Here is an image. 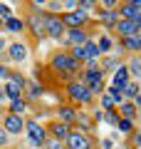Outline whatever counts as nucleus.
<instances>
[{"label": "nucleus", "mask_w": 141, "mask_h": 149, "mask_svg": "<svg viewBox=\"0 0 141 149\" xmlns=\"http://www.w3.org/2000/svg\"><path fill=\"white\" fill-rule=\"evenodd\" d=\"M136 25H139V30H141V20H139V22H136Z\"/></svg>", "instance_id": "38"}, {"label": "nucleus", "mask_w": 141, "mask_h": 149, "mask_svg": "<svg viewBox=\"0 0 141 149\" xmlns=\"http://www.w3.org/2000/svg\"><path fill=\"white\" fill-rule=\"evenodd\" d=\"M124 45H126V47H131V50H141V32H136L134 37H126Z\"/></svg>", "instance_id": "21"}, {"label": "nucleus", "mask_w": 141, "mask_h": 149, "mask_svg": "<svg viewBox=\"0 0 141 149\" xmlns=\"http://www.w3.org/2000/svg\"><path fill=\"white\" fill-rule=\"evenodd\" d=\"M74 119H77V114H74L72 107H62V109H59V122L62 124H69V122H74Z\"/></svg>", "instance_id": "17"}, {"label": "nucleus", "mask_w": 141, "mask_h": 149, "mask_svg": "<svg viewBox=\"0 0 141 149\" xmlns=\"http://www.w3.org/2000/svg\"><path fill=\"white\" fill-rule=\"evenodd\" d=\"M102 74L104 72H99V70H87L82 85L89 87V92H102Z\"/></svg>", "instance_id": "4"}, {"label": "nucleus", "mask_w": 141, "mask_h": 149, "mask_svg": "<svg viewBox=\"0 0 141 149\" xmlns=\"http://www.w3.org/2000/svg\"><path fill=\"white\" fill-rule=\"evenodd\" d=\"M50 132H52V137L57 139V142H64V139L69 137V127H67V124H62V122H55L52 127H50Z\"/></svg>", "instance_id": "13"}, {"label": "nucleus", "mask_w": 141, "mask_h": 149, "mask_svg": "<svg viewBox=\"0 0 141 149\" xmlns=\"http://www.w3.org/2000/svg\"><path fill=\"white\" fill-rule=\"evenodd\" d=\"M22 127H25V122H22V117L20 114H8L5 117V134L10 137V134H17V132H22Z\"/></svg>", "instance_id": "8"}, {"label": "nucleus", "mask_w": 141, "mask_h": 149, "mask_svg": "<svg viewBox=\"0 0 141 149\" xmlns=\"http://www.w3.org/2000/svg\"><path fill=\"white\" fill-rule=\"evenodd\" d=\"M126 85H129V70H126V65H119L114 72V80H111V90L121 92Z\"/></svg>", "instance_id": "5"}, {"label": "nucleus", "mask_w": 141, "mask_h": 149, "mask_svg": "<svg viewBox=\"0 0 141 149\" xmlns=\"http://www.w3.org/2000/svg\"><path fill=\"white\" fill-rule=\"evenodd\" d=\"M45 35L55 37V40L64 35V22H62L59 15H47L45 17Z\"/></svg>", "instance_id": "1"}, {"label": "nucleus", "mask_w": 141, "mask_h": 149, "mask_svg": "<svg viewBox=\"0 0 141 149\" xmlns=\"http://www.w3.org/2000/svg\"><path fill=\"white\" fill-rule=\"evenodd\" d=\"M3 92H5V97L10 102H15V100H20V95H22V85H17V82H8Z\"/></svg>", "instance_id": "15"}, {"label": "nucleus", "mask_w": 141, "mask_h": 149, "mask_svg": "<svg viewBox=\"0 0 141 149\" xmlns=\"http://www.w3.org/2000/svg\"><path fill=\"white\" fill-rule=\"evenodd\" d=\"M72 57L77 60V62H79V60H87V55H84V45H79V47L72 50Z\"/></svg>", "instance_id": "27"}, {"label": "nucleus", "mask_w": 141, "mask_h": 149, "mask_svg": "<svg viewBox=\"0 0 141 149\" xmlns=\"http://www.w3.org/2000/svg\"><path fill=\"white\" fill-rule=\"evenodd\" d=\"M121 92H124L126 97H139V85H136V82H129ZM124 95H121V97H124Z\"/></svg>", "instance_id": "22"}, {"label": "nucleus", "mask_w": 141, "mask_h": 149, "mask_svg": "<svg viewBox=\"0 0 141 149\" xmlns=\"http://www.w3.org/2000/svg\"><path fill=\"white\" fill-rule=\"evenodd\" d=\"M97 47H99V52H109V50H111V40H109L106 35H102V40H99Z\"/></svg>", "instance_id": "26"}, {"label": "nucleus", "mask_w": 141, "mask_h": 149, "mask_svg": "<svg viewBox=\"0 0 141 149\" xmlns=\"http://www.w3.org/2000/svg\"><path fill=\"white\" fill-rule=\"evenodd\" d=\"M116 127H119L121 132H126V134H129L131 129H134V124H131V119H116Z\"/></svg>", "instance_id": "25"}, {"label": "nucleus", "mask_w": 141, "mask_h": 149, "mask_svg": "<svg viewBox=\"0 0 141 149\" xmlns=\"http://www.w3.org/2000/svg\"><path fill=\"white\" fill-rule=\"evenodd\" d=\"M67 147L69 149H89V137H84L82 132H69Z\"/></svg>", "instance_id": "9"}, {"label": "nucleus", "mask_w": 141, "mask_h": 149, "mask_svg": "<svg viewBox=\"0 0 141 149\" xmlns=\"http://www.w3.org/2000/svg\"><path fill=\"white\" fill-rule=\"evenodd\" d=\"M0 100H5V92H3V90H0Z\"/></svg>", "instance_id": "37"}, {"label": "nucleus", "mask_w": 141, "mask_h": 149, "mask_svg": "<svg viewBox=\"0 0 141 149\" xmlns=\"http://www.w3.org/2000/svg\"><path fill=\"white\" fill-rule=\"evenodd\" d=\"M116 30H119V35L124 37H134L136 32H139V25H136V22H131V20H124V17H121V20H116Z\"/></svg>", "instance_id": "10"}, {"label": "nucleus", "mask_w": 141, "mask_h": 149, "mask_svg": "<svg viewBox=\"0 0 141 149\" xmlns=\"http://www.w3.org/2000/svg\"><path fill=\"white\" fill-rule=\"evenodd\" d=\"M64 27H72V30H79V25H84L87 22V13L82 10H74V13H67V15L62 17Z\"/></svg>", "instance_id": "6"}, {"label": "nucleus", "mask_w": 141, "mask_h": 149, "mask_svg": "<svg viewBox=\"0 0 141 149\" xmlns=\"http://www.w3.org/2000/svg\"><path fill=\"white\" fill-rule=\"evenodd\" d=\"M126 70H129V77H141V57L139 55L131 60V65H126Z\"/></svg>", "instance_id": "19"}, {"label": "nucleus", "mask_w": 141, "mask_h": 149, "mask_svg": "<svg viewBox=\"0 0 141 149\" xmlns=\"http://www.w3.org/2000/svg\"><path fill=\"white\" fill-rule=\"evenodd\" d=\"M69 97H72L74 102H89L92 92H89V87H84L82 82H72V85H69Z\"/></svg>", "instance_id": "7"}, {"label": "nucleus", "mask_w": 141, "mask_h": 149, "mask_svg": "<svg viewBox=\"0 0 141 149\" xmlns=\"http://www.w3.org/2000/svg\"><path fill=\"white\" fill-rule=\"evenodd\" d=\"M5 25H8V30H10V32H20V30H22V22H20V20H15V17L5 20Z\"/></svg>", "instance_id": "24"}, {"label": "nucleus", "mask_w": 141, "mask_h": 149, "mask_svg": "<svg viewBox=\"0 0 141 149\" xmlns=\"http://www.w3.org/2000/svg\"><path fill=\"white\" fill-rule=\"evenodd\" d=\"M40 95H42V90H40V87L35 85V87H32V90H30V97H40Z\"/></svg>", "instance_id": "31"}, {"label": "nucleus", "mask_w": 141, "mask_h": 149, "mask_svg": "<svg viewBox=\"0 0 141 149\" xmlns=\"http://www.w3.org/2000/svg\"><path fill=\"white\" fill-rule=\"evenodd\" d=\"M106 119H109V122L114 124V122H116V114H114V112H106Z\"/></svg>", "instance_id": "34"}, {"label": "nucleus", "mask_w": 141, "mask_h": 149, "mask_svg": "<svg viewBox=\"0 0 141 149\" xmlns=\"http://www.w3.org/2000/svg\"><path fill=\"white\" fill-rule=\"evenodd\" d=\"M45 149H59V142L57 139H45Z\"/></svg>", "instance_id": "29"}, {"label": "nucleus", "mask_w": 141, "mask_h": 149, "mask_svg": "<svg viewBox=\"0 0 141 149\" xmlns=\"http://www.w3.org/2000/svg\"><path fill=\"white\" fill-rule=\"evenodd\" d=\"M3 47H5V40H3V37H0V50H3Z\"/></svg>", "instance_id": "36"}, {"label": "nucleus", "mask_w": 141, "mask_h": 149, "mask_svg": "<svg viewBox=\"0 0 141 149\" xmlns=\"http://www.w3.org/2000/svg\"><path fill=\"white\" fill-rule=\"evenodd\" d=\"M22 109H25V102H22V100H15V102H12V114H20Z\"/></svg>", "instance_id": "28"}, {"label": "nucleus", "mask_w": 141, "mask_h": 149, "mask_svg": "<svg viewBox=\"0 0 141 149\" xmlns=\"http://www.w3.org/2000/svg\"><path fill=\"white\" fill-rule=\"evenodd\" d=\"M84 55H87V62H89V60H97L102 52H99V47H97L94 42H89V40H87V42H84Z\"/></svg>", "instance_id": "18"}, {"label": "nucleus", "mask_w": 141, "mask_h": 149, "mask_svg": "<svg viewBox=\"0 0 141 149\" xmlns=\"http://www.w3.org/2000/svg\"><path fill=\"white\" fill-rule=\"evenodd\" d=\"M121 15H124V20H131V22L141 20V10H136L131 3H124V5H121Z\"/></svg>", "instance_id": "14"}, {"label": "nucleus", "mask_w": 141, "mask_h": 149, "mask_svg": "<svg viewBox=\"0 0 141 149\" xmlns=\"http://www.w3.org/2000/svg\"><path fill=\"white\" fill-rule=\"evenodd\" d=\"M67 37H69V42H74V47H79V45L87 42V35H84L82 30H69Z\"/></svg>", "instance_id": "16"}, {"label": "nucleus", "mask_w": 141, "mask_h": 149, "mask_svg": "<svg viewBox=\"0 0 141 149\" xmlns=\"http://www.w3.org/2000/svg\"><path fill=\"white\" fill-rule=\"evenodd\" d=\"M102 20L109 22V25H116V13L114 10H102Z\"/></svg>", "instance_id": "23"}, {"label": "nucleus", "mask_w": 141, "mask_h": 149, "mask_svg": "<svg viewBox=\"0 0 141 149\" xmlns=\"http://www.w3.org/2000/svg\"><path fill=\"white\" fill-rule=\"evenodd\" d=\"M30 27H32V32H35V37H45V15L32 13L30 15Z\"/></svg>", "instance_id": "12"}, {"label": "nucleus", "mask_w": 141, "mask_h": 149, "mask_svg": "<svg viewBox=\"0 0 141 149\" xmlns=\"http://www.w3.org/2000/svg\"><path fill=\"white\" fill-rule=\"evenodd\" d=\"M8 142V134H5V129H0V147Z\"/></svg>", "instance_id": "33"}, {"label": "nucleus", "mask_w": 141, "mask_h": 149, "mask_svg": "<svg viewBox=\"0 0 141 149\" xmlns=\"http://www.w3.org/2000/svg\"><path fill=\"white\" fill-rule=\"evenodd\" d=\"M121 114H124L121 119H134L136 117V104H131V102H121Z\"/></svg>", "instance_id": "20"}, {"label": "nucleus", "mask_w": 141, "mask_h": 149, "mask_svg": "<svg viewBox=\"0 0 141 149\" xmlns=\"http://www.w3.org/2000/svg\"><path fill=\"white\" fill-rule=\"evenodd\" d=\"M136 100V107H139V117H141V97H134Z\"/></svg>", "instance_id": "35"}, {"label": "nucleus", "mask_w": 141, "mask_h": 149, "mask_svg": "<svg viewBox=\"0 0 141 149\" xmlns=\"http://www.w3.org/2000/svg\"><path fill=\"white\" fill-rule=\"evenodd\" d=\"M25 57H27V45L15 42V45L8 47V60H12V62H22Z\"/></svg>", "instance_id": "11"}, {"label": "nucleus", "mask_w": 141, "mask_h": 149, "mask_svg": "<svg viewBox=\"0 0 141 149\" xmlns=\"http://www.w3.org/2000/svg\"><path fill=\"white\" fill-rule=\"evenodd\" d=\"M111 104H114L111 95H102V107H111Z\"/></svg>", "instance_id": "30"}, {"label": "nucleus", "mask_w": 141, "mask_h": 149, "mask_svg": "<svg viewBox=\"0 0 141 149\" xmlns=\"http://www.w3.org/2000/svg\"><path fill=\"white\" fill-rule=\"evenodd\" d=\"M52 65H55V70H59V72H74V70H77V60H74L72 55H64V52L55 55Z\"/></svg>", "instance_id": "3"}, {"label": "nucleus", "mask_w": 141, "mask_h": 149, "mask_svg": "<svg viewBox=\"0 0 141 149\" xmlns=\"http://www.w3.org/2000/svg\"><path fill=\"white\" fill-rule=\"evenodd\" d=\"M25 129H27V139H30V144H35V147H40V144H45V139H47V134H45V129L40 127L37 122H25Z\"/></svg>", "instance_id": "2"}, {"label": "nucleus", "mask_w": 141, "mask_h": 149, "mask_svg": "<svg viewBox=\"0 0 141 149\" xmlns=\"http://www.w3.org/2000/svg\"><path fill=\"white\" fill-rule=\"evenodd\" d=\"M0 20H5V17H3V15H0Z\"/></svg>", "instance_id": "39"}, {"label": "nucleus", "mask_w": 141, "mask_h": 149, "mask_svg": "<svg viewBox=\"0 0 141 149\" xmlns=\"http://www.w3.org/2000/svg\"><path fill=\"white\" fill-rule=\"evenodd\" d=\"M0 77H3V80H8V77H10V72H8V70L3 67V65H0Z\"/></svg>", "instance_id": "32"}]
</instances>
